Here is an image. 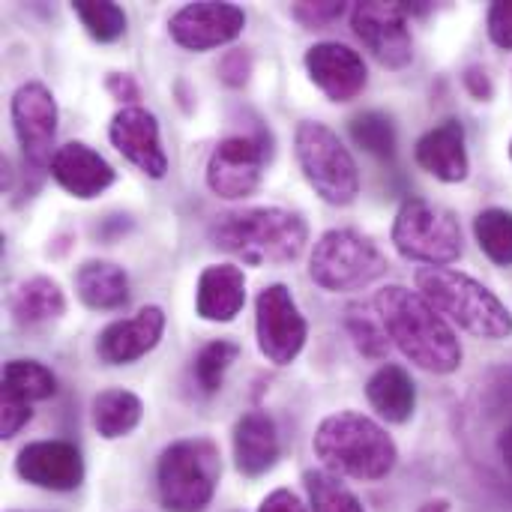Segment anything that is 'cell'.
Wrapping results in <instances>:
<instances>
[{
	"label": "cell",
	"mask_w": 512,
	"mask_h": 512,
	"mask_svg": "<svg viewBox=\"0 0 512 512\" xmlns=\"http://www.w3.org/2000/svg\"><path fill=\"white\" fill-rule=\"evenodd\" d=\"M375 312L390 342L423 372L453 375L462 366V345L444 315L405 285H387L375 294Z\"/></svg>",
	"instance_id": "cell-1"
},
{
	"label": "cell",
	"mask_w": 512,
	"mask_h": 512,
	"mask_svg": "<svg viewBox=\"0 0 512 512\" xmlns=\"http://www.w3.org/2000/svg\"><path fill=\"white\" fill-rule=\"evenodd\" d=\"M210 243L252 267H279L303 255L309 225L285 207H249L222 213L210 225Z\"/></svg>",
	"instance_id": "cell-2"
},
{
	"label": "cell",
	"mask_w": 512,
	"mask_h": 512,
	"mask_svg": "<svg viewBox=\"0 0 512 512\" xmlns=\"http://www.w3.org/2000/svg\"><path fill=\"white\" fill-rule=\"evenodd\" d=\"M312 450L324 471L360 483L384 480L399 459L393 438L375 420L357 411H339L321 420L312 438Z\"/></svg>",
	"instance_id": "cell-3"
},
{
	"label": "cell",
	"mask_w": 512,
	"mask_h": 512,
	"mask_svg": "<svg viewBox=\"0 0 512 512\" xmlns=\"http://www.w3.org/2000/svg\"><path fill=\"white\" fill-rule=\"evenodd\" d=\"M417 291L459 330L477 339L498 342L512 336L510 309L501 303L495 291H489L468 273L450 267H423L417 270Z\"/></svg>",
	"instance_id": "cell-4"
},
{
	"label": "cell",
	"mask_w": 512,
	"mask_h": 512,
	"mask_svg": "<svg viewBox=\"0 0 512 512\" xmlns=\"http://www.w3.org/2000/svg\"><path fill=\"white\" fill-rule=\"evenodd\" d=\"M219 450L207 438H189L171 444L159 456L156 486L168 512H204L219 486Z\"/></svg>",
	"instance_id": "cell-5"
},
{
	"label": "cell",
	"mask_w": 512,
	"mask_h": 512,
	"mask_svg": "<svg viewBox=\"0 0 512 512\" xmlns=\"http://www.w3.org/2000/svg\"><path fill=\"white\" fill-rule=\"evenodd\" d=\"M294 150L306 183L333 207H348L360 195V171L342 138L318 120H303L294 132Z\"/></svg>",
	"instance_id": "cell-6"
},
{
	"label": "cell",
	"mask_w": 512,
	"mask_h": 512,
	"mask_svg": "<svg viewBox=\"0 0 512 512\" xmlns=\"http://www.w3.org/2000/svg\"><path fill=\"white\" fill-rule=\"evenodd\" d=\"M390 270L387 255L381 246L354 231V228H333L318 237L309 255V276L324 291H360L378 282Z\"/></svg>",
	"instance_id": "cell-7"
},
{
	"label": "cell",
	"mask_w": 512,
	"mask_h": 512,
	"mask_svg": "<svg viewBox=\"0 0 512 512\" xmlns=\"http://www.w3.org/2000/svg\"><path fill=\"white\" fill-rule=\"evenodd\" d=\"M393 246L402 258L429 267H447L462 258V228L459 219L423 198L402 201L393 222Z\"/></svg>",
	"instance_id": "cell-8"
},
{
	"label": "cell",
	"mask_w": 512,
	"mask_h": 512,
	"mask_svg": "<svg viewBox=\"0 0 512 512\" xmlns=\"http://www.w3.org/2000/svg\"><path fill=\"white\" fill-rule=\"evenodd\" d=\"M270 147L261 135H228L207 159V186L216 198L240 201L249 198L264 177Z\"/></svg>",
	"instance_id": "cell-9"
},
{
	"label": "cell",
	"mask_w": 512,
	"mask_h": 512,
	"mask_svg": "<svg viewBox=\"0 0 512 512\" xmlns=\"http://www.w3.org/2000/svg\"><path fill=\"white\" fill-rule=\"evenodd\" d=\"M255 333L258 348L273 366H288L300 357L309 327L300 315L288 285H267L255 300Z\"/></svg>",
	"instance_id": "cell-10"
},
{
	"label": "cell",
	"mask_w": 512,
	"mask_h": 512,
	"mask_svg": "<svg viewBox=\"0 0 512 512\" xmlns=\"http://www.w3.org/2000/svg\"><path fill=\"white\" fill-rule=\"evenodd\" d=\"M12 129L21 147L24 162L33 171H42L54 159L57 138V102L54 93L42 81H27L12 93Z\"/></svg>",
	"instance_id": "cell-11"
},
{
	"label": "cell",
	"mask_w": 512,
	"mask_h": 512,
	"mask_svg": "<svg viewBox=\"0 0 512 512\" xmlns=\"http://www.w3.org/2000/svg\"><path fill=\"white\" fill-rule=\"evenodd\" d=\"M351 27L381 66L405 69L414 60V39L402 3L363 0L351 9Z\"/></svg>",
	"instance_id": "cell-12"
},
{
	"label": "cell",
	"mask_w": 512,
	"mask_h": 512,
	"mask_svg": "<svg viewBox=\"0 0 512 512\" xmlns=\"http://www.w3.org/2000/svg\"><path fill=\"white\" fill-rule=\"evenodd\" d=\"M246 27V12L234 3H186L168 21L171 39L186 51H210L234 42Z\"/></svg>",
	"instance_id": "cell-13"
},
{
	"label": "cell",
	"mask_w": 512,
	"mask_h": 512,
	"mask_svg": "<svg viewBox=\"0 0 512 512\" xmlns=\"http://www.w3.org/2000/svg\"><path fill=\"white\" fill-rule=\"evenodd\" d=\"M108 138L123 159L153 180L168 174V156L159 138V120L141 105H123L108 126Z\"/></svg>",
	"instance_id": "cell-14"
},
{
	"label": "cell",
	"mask_w": 512,
	"mask_h": 512,
	"mask_svg": "<svg viewBox=\"0 0 512 512\" xmlns=\"http://www.w3.org/2000/svg\"><path fill=\"white\" fill-rule=\"evenodd\" d=\"M306 72L312 84L330 99V102H351L363 93L369 72L360 57L345 42H318L306 51Z\"/></svg>",
	"instance_id": "cell-15"
},
{
	"label": "cell",
	"mask_w": 512,
	"mask_h": 512,
	"mask_svg": "<svg viewBox=\"0 0 512 512\" xmlns=\"http://www.w3.org/2000/svg\"><path fill=\"white\" fill-rule=\"evenodd\" d=\"M15 471L24 483L36 489H51V492H72L84 480L81 453L69 441L27 444L15 459Z\"/></svg>",
	"instance_id": "cell-16"
},
{
	"label": "cell",
	"mask_w": 512,
	"mask_h": 512,
	"mask_svg": "<svg viewBox=\"0 0 512 512\" xmlns=\"http://www.w3.org/2000/svg\"><path fill=\"white\" fill-rule=\"evenodd\" d=\"M165 333V312L159 306H144L126 321H114L99 333L96 354L108 366H129L150 354Z\"/></svg>",
	"instance_id": "cell-17"
},
{
	"label": "cell",
	"mask_w": 512,
	"mask_h": 512,
	"mask_svg": "<svg viewBox=\"0 0 512 512\" xmlns=\"http://www.w3.org/2000/svg\"><path fill=\"white\" fill-rule=\"evenodd\" d=\"M48 171L60 189H66L72 198H81V201L102 195L117 180L114 168L93 147H87L81 141H69V144L57 147Z\"/></svg>",
	"instance_id": "cell-18"
},
{
	"label": "cell",
	"mask_w": 512,
	"mask_h": 512,
	"mask_svg": "<svg viewBox=\"0 0 512 512\" xmlns=\"http://www.w3.org/2000/svg\"><path fill=\"white\" fill-rule=\"evenodd\" d=\"M417 165L432 174L441 183H462L471 174V159H468V147H465V126L462 120L450 117L444 123H438L435 129H429L414 150Z\"/></svg>",
	"instance_id": "cell-19"
},
{
	"label": "cell",
	"mask_w": 512,
	"mask_h": 512,
	"mask_svg": "<svg viewBox=\"0 0 512 512\" xmlns=\"http://www.w3.org/2000/svg\"><path fill=\"white\" fill-rule=\"evenodd\" d=\"M246 306V273L237 264H210L195 291V312L204 321L228 324Z\"/></svg>",
	"instance_id": "cell-20"
},
{
	"label": "cell",
	"mask_w": 512,
	"mask_h": 512,
	"mask_svg": "<svg viewBox=\"0 0 512 512\" xmlns=\"http://www.w3.org/2000/svg\"><path fill=\"white\" fill-rule=\"evenodd\" d=\"M279 459L276 423L264 411H249L234 426V462L243 477L267 474Z\"/></svg>",
	"instance_id": "cell-21"
},
{
	"label": "cell",
	"mask_w": 512,
	"mask_h": 512,
	"mask_svg": "<svg viewBox=\"0 0 512 512\" xmlns=\"http://www.w3.org/2000/svg\"><path fill=\"white\" fill-rule=\"evenodd\" d=\"M366 399H369V405L378 411L381 420L402 426V423H408V420L414 417V408H417V387H414L411 375H408L402 366L387 363V366H381V369L369 378V384H366Z\"/></svg>",
	"instance_id": "cell-22"
},
{
	"label": "cell",
	"mask_w": 512,
	"mask_h": 512,
	"mask_svg": "<svg viewBox=\"0 0 512 512\" xmlns=\"http://www.w3.org/2000/svg\"><path fill=\"white\" fill-rule=\"evenodd\" d=\"M75 294L87 309L114 312L129 303V279L111 261H87L75 270Z\"/></svg>",
	"instance_id": "cell-23"
},
{
	"label": "cell",
	"mask_w": 512,
	"mask_h": 512,
	"mask_svg": "<svg viewBox=\"0 0 512 512\" xmlns=\"http://www.w3.org/2000/svg\"><path fill=\"white\" fill-rule=\"evenodd\" d=\"M66 312V297L60 285L48 276H33L21 282L9 297V315L18 327H39L57 321Z\"/></svg>",
	"instance_id": "cell-24"
},
{
	"label": "cell",
	"mask_w": 512,
	"mask_h": 512,
	"mask_svg": "<svg viewBox=\"0 0 512 512\" xmlns=\"http://www.w3.org/2000/svg\"><path fill=\"white\" fill-rule=\"evenodd\" d=\"M144 417V405L135 393L129 390H102L93 405H90V420L93 429L105 438V441H117L126 438Z\"/></svg>",
	"instance_id": "cell-25"
},
{
	"label": "cell",
	"mask_w": 512,
	"mask_h": 512,
	"mask_svg": "<svg viewBox=\"0 0 512 512\" xmlns=\"http://www.w3.org/2000/svg\"><path fill=\"white\" fill-rule=\"evenodd\" d=\"M57 393V381L51 369H45L36 360H9L3 366V396L21 399V402H45Z\"/></svg>",
	"instance_id": "cell-26"
},
{
	"label": "cell",
	"mask_w": 512,
	"mask_h": 512,
	"mask_svg": "<svg viewBox=\"0 0 512 512\" xmlns=\"http://www.w3.org/2000/svg\"><path fill=\"white\" fill-rule=\"evenodd\" d=\"M474 237L489 261L510 267L512 264V213L489 207L474 219Z\"/></svg>",
	"instance_id": "cell-27"
},
{
	"label": "cell",
	"mask_w": 512,
	"mask_h": 512,
	"mask_svg": "<svg viewBox=\"0 0 512 512\" xmlns=\"http://www.w3.org/2000/svg\"><path fill=\"white\" fill-rule=\"evenodd\" d=\"M312 512H366L357 495L330 471H306L303 477Z\"/></svg>",
	"instance_id": "cell-28"
},
{
	"label": "cell",
	"mask_w": 512,
	"mask_h": 512,
	"mask_svg": "<svg viewBox=\"0 0 512 512\" xmlns=\"http://www.w3.org/2000/svg\"><path fill=\"white\" fill-rule=\"evenodd\" d=\"M351 138L357 147L378 159H393L396 156V126L387 114L381 111H363L351 120Z\"/></svg>",
	"instance_id": "cell-29"
},
{
	"label": "cell",
	"mask_w": 512,
	"mask_h": 512,
	"mask_svg": "<svg viewBox=\"0 0 512 512\" xmlns=\"http://www.w3.org/2000/svg\"><path fill=\"white\" fill-rule=\"evenodd\" d=\"M72 9L81 18L84 30L96 42H117L126 33V12L117 3H108V0H75Z\"/></svg>",
	"instance_id": "cell-30"
},
{
	"label": "cell",
	"mask_w": 512,
	"mask_h": 512,
	"mask_svg": "<svg viewBox=\"0 0 512 512\" xmlns=\"http://www.w3.org/2000/svg\"><path fill=\"white\" fill-rule=\"evenodd\" d=\"M240 357V345L237 342H228V339H216L210 345L201 348L198 360H195V378H198V387L204 393H216L228 375V369L237 363Z\"/></svg>",
	"instance_id": "cell-31"
},
{
	"label": "cell",
	"mask_w": 512,
	"mask_h": 512,
	"mask_svg": "<svg viewBox=\"0 0 512 512\" xmlns=\"http://www.w3.org/2000/svg\"><path fill=\"white\" fill-rule=\"evenodd\" d=\"M345 327H348V333H351V339H354V345H357V351L363 357H369V360H384L387 357L390 336H387V330H384L381 321H375L363 309L351 306L348 309V318H345Z\"/></svg>",
	"instance_id": "cell-32"
},
{
	"label": "cell",
	"mask_w": 512,
	"mask_h": 512,
	"mask_svg": "<svg viewBox=\"0 0 512 512\" xmlns=\"http://www.w3.org/2000/svg\"><path fill=\"white\" fill-rule=\"evenodd\" d=\"M342 12H345V3H342V0H321V3L303 0V3H297V6H291V15H294L306 30H324L327 24L339 21Z\"/></svg>",
	"instance_id": "cell-33"
},
{
	"label": "cell",
	"mask_w": 512,
	"mask_h": 512,
	"mask_svg": "<svg viewBox=\"0 0 512 512\" xmlns=\"http://www.w3.org/2000/svg\"><path fill=\"white\" fill-rule=\"evenodd\" d=\"M30 417H33V411H30L27 402L12 399V396H0V435L6 441L15 438L30 423Z\"/></svg>",
	"instance_id": "cell-34"
},
{
	"label": "cell",
	"mask_w": 512,
	"mask_h": 512,
	"mask_svg": "<svg viewBox=\"0 0 512 512\" xmlns=\"http://www.w3.org/2000/svg\"><path fill=\"white\" fill-rule=\"evenodd\" d=\"M486 24H489V39H492L498 48L512 51V0H498V3H492Z\"/></svg>",
	"instance_id": "cell-35"
},
{
	"label": "cell",
	"mask_w": 512,
	"mask_h": 512,
	"mask_svg": "<svg viewBox=\"0 0 512 512\" xmlns=\"http://www.w3.org/2000/svg\"><path fill=\"white\" fill-rule=\"evenodd\" d=\"M249 75H252V57L246 48H234L219 60V78L228 87H243L249 81Z\"/></svg>",
	"instance_id": "cell-36"
},
{
	"label": "cell",
	"mask_w": 512,
	"mask_h": 512,
	"mask_svg": "<svg viewBox=\"0 0 512 512\" xmlns=\"http://www.w3.org/2000/svg\"><path fill=\"white\" fill-rule=\"evenodd\" d=\"M462 81H465L468 93L474 99H480V102H489L495 96V84H492V78H489V72L483 66H468L465 75H462Z\"/></svg>",
	"instance_id": "cell-37"
},
{
	"label": "cell",
	"mask_w": 512,
	"mask_h": 512,
	"mask_svg": "<svg viewBox=\"0 0 512 512\" xmlns=\"http://www.w3.org/2000/svg\"><path fill=\"white\" fill-rule=\"evenodd\" d=\"M105 87H108V93H111L114 99H120V102H129V105H132V102L138 99V84H135V78L126 75V72H108Z\"/></svg>",
	"instance_id": "cell-38"
},
{
	"label": "cell",
	"mask_w": 512,
	"mask_h": 512,
	"mask_svg": "<svg viewBox=\"0 0 512 512\" xmlns=\"http://www.w3.org/2000/svg\"><path fill=\"white\" fill-rule=\"evenodd\" d=\"M258 512H306V507L300 504V498H297L294 492L276 489V492H270V495L261 501Z\"/></svg>",
	"instance_id": "cell-39"
},
{
	"label": "cell",
	"mask_w": 512,
	"mask_h": 512,
	"mask_svg": "<svg viewBox=\"0 0 512 512\" xmlns=\"http://www.w3.org/2000/svg\"><path fill=\"white\" fill-rule=\"evenodd\" d=\"M498 456H501V462L507 465V471L512 474V423L510 426H504L501 429V435H498Z\"/></svg>",
	"instance_id": "cell-40"
},
{
	"label": "cell",
	"mask_w": 512,
	"mask_h": 512,
	"mask_svg": "<svg viewBox=\"0 0 512 512\" xmlns=\"http://www.w3.org/2000/svg\"><path fill=\"white\" fill-rule=\"evenodd\" d=\"M417 512H450V504L447 501H429V504H423Z\"/></svg>",
	"instance_id": "cell-41"
},
{
	"label": "cell",
	"mask_w": 512,
	"mask_h": 512,
	"mask_svg": "<svg viewBox=\"0 0 512 512\" xmlns=\"http://www.w3.org/2000/svg\"><path fill=\"white\" fill-rule=\"evenodd\" d=\"M510 156H512V141H510Z\"/></svg>",
	"instance_id": "cell-42"
}]
</instances>
